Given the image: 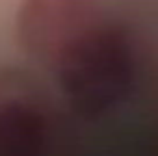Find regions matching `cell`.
I'll use <instances>...</instances> for the list:
<instances>
[{"instance_id": "1", "label": "cell", "mask_w": 158, "mask_h": 156, "mask_svg": "<svg viewBox=\"0 0 158 156\" xmlns=\"http://www.w3.org/2000/svg\"><path fill=\"white\" fill-rule=\"evenodd\" d=\"M134 76L132 50L117 28H95L69 44L61 59V85L67 100L87 115L106 111L126 98Z\"/></svg>"}, {"instance_id": "2", "label": "cell", "mask_w": 158, "mask_h": 156, "mask_svg": "<svg viewBox=\"0 0 158 156\" xmlns=\"http://www.w3.org/2000/svg\"><path fill=\"white\" fill-rule=\"evenodd\" d=\"M46 124L37 111L11 102L0 108V156H44Z\"/></svg>"}]
</instances>
